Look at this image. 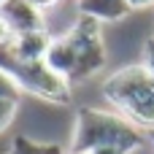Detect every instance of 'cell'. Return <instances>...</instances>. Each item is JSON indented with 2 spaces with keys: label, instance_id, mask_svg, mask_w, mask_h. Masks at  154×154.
<instances>
[{
  "label": "cell",
  "instance_id": "30bf717a",
  "mask_svg": "<svg viewBox=\"0 0 154 154\" xmlns=\"http://www.w3.org/2000/svg\"><path fill=\"white\" fill-rule=\"evenodd\" d=\"M19 95H22V89H19V84L14 81V76H11L8 70L0 68V100L19 103Z\"/></svg>",
  "mask_w": 154,
  "mask_h": 154
},
{
  "label": "cell",
  "instance_id": "7c38bea8",
  "mask_svg": "<svg viewBox=\"0 0 154 154\" xmlns=\"http://www.w3.org/2000/svg\"><path fill=\"white\" fill-rule=\"evenodd\" d=\"M143 68L154 76V38H149L143 46Z\"/></svg>",
  "mask_w": 154,
  "mask_h": 154
},
{
  "label": "cell",
  "instance_id": "4fadbf2b",
  "mask_svg": "<svg viewBox=\"0 0 154 154\" xmlns=\"http://www.w3.org/2000/svg\"><path fill=\"white\" fill-rule=\"evenodd\" d=\"M16 35H14V30H11V24L5 22V16L0 14V46H8L11 41H14Z\"/></svg>",
  "mask_w": 154,
  "mask_h": 154
},
{
  "label": "cell",
  "instance_id": "3957f363",
  "mask_svg": "<svg viewBox=\"0 0 154 154\" xmlns=\"http://www.w3.org/2000/svg\"><path fill=\"white\" fill-rule=\"evenodd\" d=\"M68 38L76 49V68L68 81L73 84V81H84V79L100 73L106 65V46H103V35H100V22L92 16H79L76 24L68 30Z\"/></svg>",
  "mask_w": 154,
  "mask_h": 154
},
{
  "label": "cell",
  "instance_id": "7a4b0ae2",
  "mask_svg": "<svg viewBox=\"0 0 154 154\" xmlns=\"http://www.w3.org/2000/svg\"><path fill=\"white\" fill-rule=\"evenodd\" d=\"M0 68L14 76V81L19 84L22 92H30L41 100L60 103V106L70 100V84L62 76H57L43 60L24 62V60H16L8 46H0Z\"/></svg>",
  "mask_w": 154,
  "mask_h": 154
},
{
  "label": "cell",
  "instance_id": "5b68a950",
  "mask_svg": "<svg viewBox=\"0 0 154 154\" xmlns=\"http://www.w3.org/2000/svg\"><path fill=\"white\" fill-rule=\"evenodd\" d=\"M0 14H3L5 22L11 24L14 35H24V32H41V30H46L43 11H38L30 0H5V3L0 5Z\"/></svg>",
  "mask_w": 154,
  "mask_h": 154
},
{
  "label": "cell",
  "instance_id": "2e32d148",
  "mask_svg": "<svg viewBox=\"0 0 154 154\" xmlns=\"http://www.w3.org/2000/svg\"><path fill=\"white\" fill-rule=\"evenodd\" d=\"M89 154H133L127 149H100V152H89Z\"/></svg>",
  "mask_w": 154,
  "mask_h": 154
},
{
  "label": "cell",
  "instance_id": "9a60e30c",
  "mask_svg": "<svg viewBox=\"0 0 154 154\" xmlns=\"http://www.w3.org/2000/svg\"><path fill=\"white\" fill-rule=\"evenodd\" d=\"M30 3H32V5H35L38 11H46V8H54V5H57L60 0H30Z\"/></svg>",
  "mask_w": 154,
  "mask_h": 154
},
{
  "label": "cell",
  "instance_id": "8992f818",
  "mask_svg": "<svg viewBox=\"0 0 154 154\" xmlns=\"http://www.w3.org/2000/svg\"><path fill=\"white\" fill-rule=\"evenodd\" d=\"M43 62H46L57 76H62L65 81L70 79V73H73V68H76V49H73V43H70L68 32H65V35H60V38H51V43H49V51H46ZM68 84H70V81H68Z\"/></svg>",
  "mask_w": 154,
  "mask_h": 154
},
{
  "label": "cell",
  "instance_id": "52a82bcc",
  "mask_svg": "<svg viewBox=\"0 0 154 154\" xmlns=\"http://www.w3.org/2000/svg\"><path fill=\"white\" fill-rule=\"evenodd\" d=\"M49 43H51V35H49L46 30H41V32H24V35H16V38L8 43V49H11V54H14L16 60L38 62V60L46 57Z\"/></svg>",
  "mask_w": 154,
  "mask_h": 154
},
{
  "label": "cell",
  "instance_id": "6da1fadb",
  "mask_svg": "<svg viewBox=\"0 0 154 154\" xmlns=\"http://www.w3.org/2000/svg\"><path fill=\"white\" fill-rule=\"evenodd\" d=\"M146 143L143 130L130 125L119 114L97 111V108H79L76 114V130L68 154H89L100 149H127L135 152Z\"/></svg>",
  "mask_w": 154,
  "mask_h": 154
},
{
  "label": "cell",
  "instance_id": "ba28073f",
  "mask_svg": "<svg viewBox=\"0 0 154 154\" xmlns=\"http://www.w3.org/2000/svg\"><path fill=\"white\" fill-rule=\"evenodd\" d=\"M127 14V0H79V16H92L97 22H119Z\"/></svg>",
  "mask_w": 154,
  "mask_h": 154
},
{
  "label": "cell",
  "instance_id": "e0dca14e",
  "mask_svg": "<svg viewBox=\"0 0 154 154\" xmlns=\"http://www.w3.org/2000/svg\"><path fill=\"white\" fill-rule=\"evenodd\" d=\"M3 3H5V0H0V5H3Z\"/></svg>",
  "mask_w": 154,
  "mask_h": 154
},
{
  "label": "cell",
  "instance_id": "5bb4252c",
  "mask_svg": "<svg viewBox=\"0 0 154 154\" xmlns=\"http://www.w3.org/2000/svg\"><path fill=\"white\" fill-rule=\"evenodd\" d=\"M130 11H141V8H154V0H127Z\"/></svg>",
  "mask_w": 154,
  "mask_h": 154
},
{
  "label": "cell",
  "instance_id": "9c48e42d",
  "mask_svg": "<svg viewBox=\"0 0 154 154\" xmlns=\"http://www.w3.org/2000/svg\"><path fill=\"white\" fill-rule=\"evenodd\" d=\"M8 154H68L60 143H38L27 135H16L8 146Z\"/></svg>",
  "mask_w": 154,
  "mask_h": 154
},
{
  "label": "cell",
  "instance_id": "8fae6325",
  "mask_svg": "<svg viewBox=\"0 0 154 154\" xmlns=\"http://www.w3.org/2000/svg\"><path fill=\"white\" fill-rule=\"evenodd\" d=\"M14 116H16V103H11V100H0V133L14 122Z\"/></svg>",
  "mask_w": 154,
  "mask_h": 154
},
{
  "label": "cell",
  "instance_id": "277c9868",
  "mask_svg": "<svg viewBox=\"0 0 154 154\" xmlns=\"http://www.w3.org/2000/svg\"><path fill=\"white\" fill-rule=\"evenodd\" d=\"M103 95L122 114L125 108H130V106L154 95V76L143 65H127L103 81Z\"/></svg>",
  "mask_w": 154,
  "mask_h": 154
}]
</instances>
